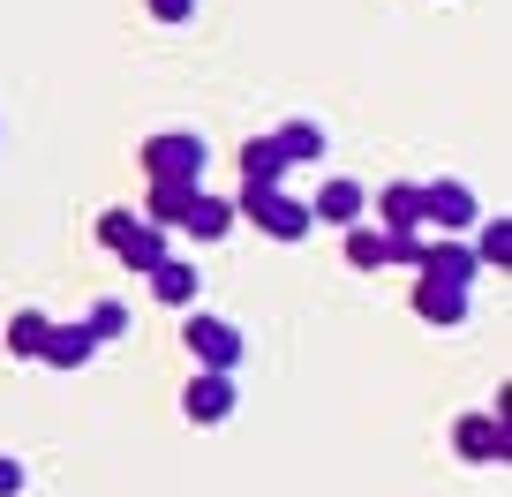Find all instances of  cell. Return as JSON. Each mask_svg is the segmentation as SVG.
Instances as JSON below:
<instances>
[{
  "instance_id": "obj_19",
  "label": "cell",
  "mask_w": 512,
  "mask_h": 497,
  "mask_svg": "<svg viewBox=\"0 0 512 497\" xmlns=\"http://www.w3.org/2000/svg\"><path fill=\"white\" fill-rule=\"evenodd\" d=\"M8 347L38 362V347H46V317H38V309H16V317H8Z\"/></svg>"
},
{
  "instance_id": "obj_1",
  "label": "cell",
  "mask_w": 512,
  "mask_h": 497,
  "mask_svg": "<svg viewBox=\"0 0 512 497\" xmlns=\"http://www.w3.org/2000/svg\"><path fill=\"white\" fill-rule=\"evenodd\" d=\"M144 174L151 181H204V166H211V144L196 129H159V136H144Z\"/></svg>"
},
{
  "instance_id": "obj_12",
  "label": "cell",
  "mask_w": 512,
  "mask_h": 497,
  "mask_svg": "<svg viewBox=\"0 0 512 497\" xmlns=\"http://www.w3.org/2000/svg\"><path fill=\"white\" fill-rule=\"evenodd\" d=\"M362 204H369V189H362V181H324V189H317V204H309V219L354 226V219H362Z\"/></svg>"
},
{
  "instance_id": "obj_23",
  "label": "cell",
  "mask_w": 512,
  "mask_h": 497,
  "mask_svg": "<svg viewBox=\"0 0 512 497\" xmlns=\"http://www.w3.org/2000/svg\"><path fill=\"white\" fill-rule=\"evenodd\" d=\"M189 8H196V0H151V16H159V23H189Z\"/></svg>"
},
{
  "instance_id": "obj_17",
  "label": "cell",
  "mask_w": 512,
  "mask_h": 497,
  "mask_svg": "<svg viewBox=\"0 0 512 497\" xmlns=\"http://www.w3.org/2000/svg\"><path fill=\"white\" fill-rule=\"evenodd\" d=\"M196 189H204V181H151V226H166V219L181 226V211H189Z\"/></svg>"
},
{
  "instance_id": "obj_9",
  "label": "cell",
  "mask_w": 512,
  "mask_h": 497,
  "mask_svg": "<svg viewBox=\"0 0 512 497\" xmlns=\"http://www.w3.org/2000/svg\"><path fill=\"white\" fill-rule=\"evenodd\" d=\"M422 219L430 226H475V196H467L460 181H430V189H422Z\"/></svg>"
},
{
  "instance_id": "obj_14",
  "label": "cell",
  "mask_w": 512,
  "mask_h": 497,
  "mask_svg": "<svg viewBox=\"0 0 512 497\" xmlns=\"http://www.w3.org/2000/svg\"><path fill=\"white\" fill-rule=\"evenodd\" d=\"M415 317L460 324V317H467V287H452V279H422V287H415Z\"/></svg>"
},
{
  "instance_id": "obj_6",
  "label": "cell",
  "mask_w": 512,
  "mask_h": 497,
  "mask_svg": "<svg viewBox=\"0 0 512 497\" xmlns=\"http://www.w3.org/2000/svg\"><path fill=\"white\" fill-rule=\"evenodd\" d=\"M415 272L467 287V279H475V249H460V241H422V249H415Z\"/></svg>"
},
{
  "instance_id": "obj_16",
  "label": "cell",
  "mask_w": 512,
  "mask_h": 497,
  "mask_svg": "<svg viewBox=\"0 0 512 497\" xmlns=\"http://www.w3.org/2000/svg\"><path fill=\"white\" fill-rule=\"evenodd\" d=\"M422 226V189L415 181H392L384 189V234H415Z\"/></svg>"
},
{
  "instance_id": "obj_3",
  "label": "cell",
  "mask_w": 512,
  "mask_h": 497,
  "mask_svg": "<svg viewBox=\"0 0 512 497\" xmlns=\"http://www.w3.org/2000/svg\"><path fill=\"white\" fill-rule=\"evenodd\" d=\"M234 211H249V219L264 226L272 241H302L309 226H317V219H309V204H294L287 189H241V204H234Z\"/></svg>"
},
{
  "instance_id": "obj_2",
  "label": "cell",
  "mask_w": 512,
  "mask_h": 497,
  "mask_svg": "<svg viewBox=\"0 0 512 497\" xmlns=\"http://www.w3.org/2000/svg\"><path fill=\"white\" fill-rule=\"evenodd\" d=\"M98 241H106L121 264H136V272H159L174 249H166V234L151 219H136V211H98Z\"/></svg>"
},
{
  "instance_id": "obj_22",
  "label": "cell",
  "mask_w": 512,
  "mask_h": 497,
  "mask_svg": "<svg viewBox=\"0 0 512 497\" xmlns=\"http://www.w3.org/2000/svg\"><path fill=\"white\" fill-rule=\"evenodd\" d=\"M23 482H31V475H23V460H8V452H0V497H23Z\"/></svg>"
},
{
  "instance_id": "obj_11",
  "label": "cell",
  "mask_w": 512,
  "mask_h": 497,
  "mask_svg": "<svg viewBox=\"0 0 512 497\" xmlns=\"http://www.w3.org/2000/svg\"><path fill=\"white\" fill-rule=\"evenodd\" d=\"M279 174H287V151L272 136H249L241 144V189H279Z\"/></svg>"
},
{
  "instance_id": "obj_18",
  "label": "cell",
  "mask_w": 512,
  "mask_h": 497,
  "mask_svg": "<svg viewBox=\"0 0 512 497\" xmlns=\"http://www.w3.org/2000/svg\"><path fill=\"white\" fill-rule=\"evenodd\" d=\"M272 144L287 151V166H302V159H317V151H324V129H317V121H287Z\"/></svg>"
},
{
  "instance_id": "obj_8",
  "label": "cell",
  "mask_w": 512,
  "mask_h": 497,
  "mask_svg": "<svg viewBox=\"0 0 512 497\" xmlns=\"http://www.w3.org/2000/svg\"><path fill=\"white\" fill-rule=\"evenodd\" d=\"M144 279H151V294H159V302H166V309H189V302H196V294H204V272H196V264H189V257H166V264H159V272H144Z\"/></svg>"
},
{
  "instance_id": "obj_15",
  "label": "cell",
  "mask_w": 512,
  "mask_h": 497,
  "mask_svg": "<svg viewBox=\"0 0 512 497\" xmlns=\"http://www.w3.org/2000/svg\"><path fill=\"white\" fill-rule=\"evenodd\" d=\"M392 241L400 234H384V226H347V264L354 272H384V264H392Z\"/></svg>"
},
{
  "instance_id": "obj_13",
  "label": "cell",
  "mask_w": 512,
  "mask_h": 497,
  "mask_svg": "<svg viewBox=\"0 0 512 497\" xmlns=\"http://www.w3.org/2000/svg\"><path fill=\"white\" fill-rule=\"evenodd\" d=\"M91 347H98V339L83 332V324H46V347H38V362H53V369H83V362H91Z\"/></svg>"
},
{
  "instance_id": "obj_21",
  "label": "cell",
  "mask_w": 512,
  "mask_h": 497,
  "mask_svg": "<svg viewBox=\"0 0 512 497\" xmlns=\"http://www.w3.org/2000/svg\"><path fill=\"white\" fill-rule=\"evenodd\" d=\"M83 332H91V339H121V332H128V309H121V302H98Z\"/></svg>"
},
{
  "instance_id": "obj_20",
  "label": "cell",
  "mask_w": 512,
  "mask_h": 497,
  "mask_svg": "<svg viewBox=\"0 0 512 497\" xmlns=\"http://www.w3.org/2000/svg\"><path fill=\"white\" fill-rule=\"evenodd\" d=\"M475 264H497V272L512 264V226H505V219H490V226H482V241H475Z\"/></svg>"
},
{
  "instance_id": "obj_7",
  "label": "cell",
  "mask_w": 512,
  "mask_h": 497,
  "mask_svg": "<svg viewBox=\"0 0 512 497\" xmlns=\"http://www.w3.org/2000/svg\"><path fill=\"white\" fill-rule=\"evenodd\" d=\"M452 445H460V460H505V422L497 415H460V430H452Z\"/></svg>"
},
{
  "instance_id": "obj_4",
  "label": "cell",
  "mask_w": 512,
  "mask_h": 497,
  "mask_svg": "<svg viewBox=\"0 0 512 497\" xmlns=\"http://www.w3.org/2000/svg\"><path fill=\"white\" fill-rule=\"evenodd\" d=\"M181 339H189V354H196L204 369H226V377H234V369H241V354H249L234 324H226V317H204V309H196V317L181 324Z\"/></svg>"
},
{
  "instance_id": "obj_5",
  "label": "cell",
  "mask_w": 512,
  "mask_h": 497,
  "mask_svg": "<svg viewBox=\"0 0 512 497\" xmlns=\"http://www.w3.org/2000/svg\"><path fill=\"white\" fill-rule=\"evenodd\" d=\"M181 407H189V422H226L234 415V377H226V369H196Z\"/></svg>"
},
{
  "instance_id": "obj_10",
  "label": "cell",
  "mask_w": 512,
  "mask_h": 497,
  "mask_svg": "<svg viewBox=\"0 0 512 497\" xmlns=\"http://www.w3.org/2000/svg\"><path fill=\"white\" fill-rule=\"evenodd\" d=\"M226 226H234V204H226V196H211V189H196L189 211H181V234H189V241H219Z\"/></svg>"
}]
</instances>
